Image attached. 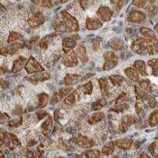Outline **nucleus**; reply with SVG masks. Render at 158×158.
I'll return each instance as SVG.
<instances>
[{"label": "nucleus", "instance_id": "obj_3", "mask_svg": "<svg viewBox=\"0 0 158 158\" xmlns=\"http://www.w3.org/2000/svg\"><path fill=\"white\" fill-rule=\"evenodd\" d=\"M148 43H149V40L146 38H138L132 42L131 48L137 54L144 56V55L148 54Z\"/></svg>", "mask_w": 158, "mask_h": 158}, {"label": "nucleus", "instance_id": "obj_47", "mask_svg": "<svg viewBox=\"0 0 158 158\" xmlns=\"http://www.w3.org/2000/svg\"><path fill=\"white\" fill-rule=\"evenodd\" d=\"M22 123V117H17V118H13L11 120L8 122V125L10 127H19Z\"/></svg>", "mask_w": 158, "mask_h": 158}, {"label": "nucleus", "instance_id": "obj_26", "mask_svg": "<svg viewBox=\"0 0 158 158\" xmlns=\"http://www.w3.org/2000/svg\"><path fill=\"white\" fill-rule=\"evenodd\" d=\"M133 67L138 70L139 74L142 76H147V69H146V64L143 60H136L134 63Z\"/></svg>", "mask_w": 158, "mask_h": 158}, {"label": "nucleus", "instance_id": "obj_38", "mask_svg": "<svg viewBox=\"0 0 158 158\" xmlns=\"http://www.w3.org/2000/svg\"><path fill=\"white\" fill-rule=\"evenodd\" d=\"M107 104V101H106V99L105 98H101L100 99V100H98V101H95L94 103H93L92 104V109L94 110V111H97V110H99L101 109V108H102L103 107H104L105 105H106Z\"/></svg>", "mask_w": 158, "mask_h": 158}, {"label": "nucleus", "instance_id": "obj_16", "mask_svg": "<svg viewBox=\"0 0 158 158\" xmlns=\"http://www.w3.org/2000/svg\"><path fill=\"white\" fill-rule=\"evenodd\" d=\"M81 78L82 77L79 74H67L63 79V84L66 86H72V85L81 81Z\"/></svg>", "mask_w": 158, "mask_h": 158}, {"label": "nucleus", "instance_id": "obj_41", "mask_svg": "<svg viewBox=\"0 0 158 158\" xmlns=\"http://www.w3.org/2000/svg\"><path fill=\"white\" fill-rule=\"evenodd\" d=\"M80 6L84 10H87L94 6V0H79Z\"/></svg>", "mask_w": 158, "mask_h": 158}, {"label": "nucleus", "instance_id": "obj_61", "mask_svg": "<svg viewBox=\"0 0 158 158\" xmlns=\"http://www.w3.org/2000/svg\"><path fill=\"white\" fill-rule=\"evenodd\" d=\"M156 1V0H149V2H150V3H154Z\"/></svg>", "mask_w": 158, "mask_h": 158}, {"label": "nucleus", "instance_id": "obj_24", "mask_svg": "<svg viewBox=\"0 0 158 158\" xmlns=\"http://www.w3.org/2000/svg\"><path fill=\"white\" fill-rule=\"evenodd\" d=\"M37 107L39 108H44L47 106V104L50 102V97L46 93H41L37 97Z\"/></svg>", "mask_w": 158, "mask_h": 158}, {"label": "nucleus", "instance_id": "obj_46", "mask_svg": "<svg viewBox=\"0 0 158 158\" xmlns=\"http://www.w3.org/2000/svg\"><path fill=\"white\" fill-rule=\"evenodd\" d=\"M148 2H149V0H133L132 4L135 6V7L142 9V8L146 7Z\"/></svg>", "mask_w": 158, "mask_h": 158}, {"label": "nucleus", "instance_id": "obj_62", "mask_svg": "<svg viewBox=\"0 0 158 158\" xmlns=\"http://www.w3.org/2000/svg\"><path fill=\"white\" fill-rule=\"evenodd\" d=\"M17 1H20V0H17Z\"/></svg>", "mask_w": 158, "mask_h": 158}, {"label": "nucleus", "instance_id": "obj_40", "mask_svg": "<svg viewBox=\"0 0 158 158\" xmlns=\"http://www.w3.org/2000/svg\"><path fill=\"white\" fill-rule=\"evenodd\" d=\"M148 150L152 156L154 157H158V142L155 141L149 144V146H148Z\"/></svg>", "mask_w": 158, "mask_h": 158}, {"label": "nucleus", "instance_id": "obj_8", "mask_svg": "<svg viewBox=\"0 0 158 158\" xmlns=\"http://www.w3.org/2000/svg\"><path fill=\"white\" fill-rule=\"evenodd\" d=\"M137 122V118L135 115H126L122 118L120 124L118 126V131L121 134L125 133L128 131L132 124H135Z\"/></svg>", "mask_w": 158, "mask_h": 158}, {"label": "nucleus", "instance_id": "obj_1", "mask_svg": "<svg viewBox=\"0 0 158 158\" xmlns=\"http://www.w3.org/2000/svg\"><path fill=\"white\" fill-rule=\"evenodd\" d=\"M61 16L65 25L67 26V29L71 32H77L79 30V24L77 20L74 16H72L70 13L66 10L61 12Z\"/></svg>", "mask_w": 158, "mask_h": 158}, {"label": "nucleus", "instance_id": "obj_43", "mask_svg": "<svg viewBox=\"0 0 158 158\" xmlns=\"http://www.w3.org/2000/svg\"><path fill=\"white\" fill-rule=\"evenodd\" d=\"M34 2L36 5L44 8H51L53 5L52 0H34Z\"/></svg>", "mask_w": 158, "mask_h": 158}, {"label": "nucleus", "instance_id": "obj_6", "mask_svg": "<svg viewBox=\"0 0 158 158\" xmlns=\"http://www.w3.org/2000/svg\"><path fill=\"white\" fill-rule=\"evenodd\" d=\"M73 141L77 146L84 149H91L96 145V142L93 138L84 135H77L73 139Z\"/></svg>", "mask_w": 158, "mask_h": 158}, {"label": "nucleus", "instance_id": "obj_4", "mask_svg": "<svg viewBox=\"0 0 158 158\" xmlns=\"http://www.w3.org/2000/svg\"><path fill=\"white\" fill-rule=\"evenodd\" d=\"M25 70L28 74H36L39 72L44 71V68L34 57H29L25 66Z\"/></svg>", "mask_w": 158, "mask_h": 158}, {"label": "nucleus", "instance_id": "obj_34", "mask_svg": "<svg viewBox=\"0 0 158 158\" xmlns=\"http://www.w3.org/2000/svg\"><path fill=\"white\" fill-rule=\"evenodd\" d=\"M94 91V84L91 81H87L81 86V92L85 95H91Z\"/></svg>", "mask_w": 158, "mask_h": 158}, {"label": "nucleus", "instance_id": "obj_55", "mask_svg": "<svg viewBox=\"0 0 158 158\" xmlns=\"http://www.w3.org/2000/svg\"><path fill=\"white\" fill-rule=\"evenodd\" d=\"M135 110H136V112L138 114H141L142 111V107L140 106V104L139 103H136V105H135Z\"/></svg>", "mask_w": 158, "mask_h": 158}, {"label": "nucleus", "instance_id": "obj_11", "mask_svg": "<svg viewBox=\"0 0 158 158\" xmlns=\"http://www.w3.org/2000/svg\"><path fill=\"white\" fill-rule=\"evenodd\" d=\"M78 57L77 56L75 51L72 50L69 53H67V56L63 59V63L64 66L67 67H74L78 64Z\"/></svg>", "mask_w": 158, "mask_h": 158}, {"label": "nucleus", "instance_id": "obj_49", "mask_svg": "<svg viewBox=\"0 0 158 158\" xmlns=\"http://www.w3.org/2000/svg\"><path fill=\"white\" fill-rule=\"evenodd\" d=\"M146 11H147V14L149 16H153V15H156L158 13V7L155 5H150L147 6Z\"/></svg>", "mask_w": 158, "mask_h": 158}, {"label": "nucleus", "instance_id": "obj_45", "mask_svg": "<svg viewBox=\"0 0 158 158\" xmlns=\"http://www.w3.org/2000/svg\"><path fill=\"white\" fill-rule=\"evenodd\" d=\"M101 154V152L98 149H88L85 152V156L86 157H97L100 156Z\"/></svg>", "mask_w": 158, "mask_h": 158}, {"label": "nucleus", "instance_id": "obj_32", "mask_svg": "<svg viewBox=\"0 0 158 158\" xmlns=\"http://www.w3.org/2000/svg\"><path fill=\"white\" fill-rule=\"evenodd\" d=\"M23 38V36H22L20 32H16V31H11V32H10L9 36H8L7 44L16 42L18 41V40H22Z\"/></svg>", "mask_w": 158, "mask_h": 158}, {"label": "nucleus", "instance_id": "obj_36", "mask_svg": "<svg viewBox=\"0 0 158 158\" xmlns=\"http://www.w3.org/2000/svg\"><path fill=\"white\" fill-rule=\"evenodd\" d=\"M135 95H136V98L138 101H146L147 99L148 94H146L145 90L142 89V88H139L138 86H135Z\"/></svg>", "mask_w": 158, "mask_h": 158}, {"label": "nucleus", "instance_id": "obj_37", "mask_svg": "<svg viewBox=\"0 0 158 158\" xmlns=\"http://www.w3.org/2000/svg\"><path fill=\"white\" fill-rule=\"evenodd\" d=\"M149 124L152 127L158 125V110L150 113L149 116Z\"/></svg>", "mask_w": 158, "mask_h": 158}, {"label": "nucleus", "instance_id": "obj_14", "mask_svg": "<svg viewBox=\"0 0 158 158\" xmlns=\"http://www.w3.org/2000/svg\"><path fill=\"white\" fill-rule=\"evenodd\" d=\"M77 41L73 37H66L63 40L62 42V48L65 54H67L71 52L77 46Z\"/></svg>", "mask_w": 158, "mask_h": 158}, {"label": "nucleus", "instance_id": "obj_52", "mask_svg": "<svg viewBox=\"0 0 158 158\" xmlns=\"http://www.w3.org/2000/svg\"><path fill=\"white\" fill-rule=\"evenodd\" d=\"M36 116H37V120L40 121L42 118H45L46 116H48V114L47 111H39L36 112Z\"/></svg>", "mask_w": 158, "mask_h": 158}, {"label": "nucleus", "instance_id": "obj_27", "mask_svg": "<svg viewBox=\"0 0 158 158\" xmlns=\"http://www.w3.org/2000/svg\"><path fill=\"white\" fill-rule=\"evenodd\" d=\"M54 38H55L54 34L47 35L46 36H44V38H42V39L39 41L40 48L44 51L47 50V49L48 48L49 45H50L51 43H52V40L54 39Z\"/></svg>", "mask_w": 158, "mask_h": 158}, {"label": "nucleus", "instance_id": "obj_15", "mask_svg": "<svg viewBox=\"0 0 158 158\" xmlns=\"http://www.w3.org/2000/svg\"><path fill=\"white\" fill-rule=\"evenodd\" d=\"M27 58L25 57V56H19L17 59H15L14 63H13L11 71L13 73H18V72L21 71L22 69L25 67V64L27 63Z\"/></svg>", "mask_w": 158, "mask_h": 158}, {"label": "nucleus", "instance_id": "obj_23", "mask_svg": "<svg viewBox=\"0 0 158 158\" xmlns=\"http://www.w3.org/2000/svg\"><path fill=\"white\" fill-rule=\"evenodd\" d=\"M108 44H109V46L111 47V48L113 51H115V52L123 50L124 48V43L120 38H111L108 41Z\"/></svg>", "mask_w": 158, "mask_h": 158}, {"label": "nucleus", "instance_id": "obj_51", "mask_svg": "<svg viewBox=\"0 0 158 158\" xmlns=\"http://www.w3.org/2000/svg\"><path fill=\"white\" fill-rule=\"evenodd\" d=\"M146 101H147L148 103V105H149L151 108H154L156 106V101L154 97L148 95L147 99H146Z\"/></svg>", "mask_w": 158, "mask_h": 158}, {"label": "nucleus", "instance_id": "obj_58", "mask_svg": "<svg viewBox=\"0 0 158 158\" xmlns=\"http://www.w3.org/2000/svg\"><path fill=\"white\" fill-rule=\"evenodd\" d=\"M154 30H155V32H156V35H157V37H158V22L156 24V25L154 26Z\"/></svg>", "mask_w": 158, "mask_h": 158}, {"label": "nucleus", "instance_id": "obj_28", "mask_svg": "<svg viewBox=\"0 0 158 158\" xmlns=\"http://www.w3.org/2000/svg\"><path fill=\"white\" fill-rule=\"evenodd\" d=\"M140 32L142 34L143 37L146 38V39H149V40H156L158 39L157 36H156V33L155 32H153V30L147 27H141L140 28Z\"/></svg>", "mask_w": 158, "mask_h": 158}, {"label": "nucleus", "instance_id": "obj_21", "mask_svg": "<svg viewBox=\"0 0 158 158\" xmlns=\"http://www.w3.org/2000/svg\"><path fill=\"white\" fill-rule=\"evenodd\" d=\"M124 72H125V74L127 75V77H129L131 81H133L134 82L138 83V81H140L139 73L134 67H127V68L125 69Z\"/></svg>", "mask_w": 158, "mask_h": 158}, {"label": "nucleus", "instance_id": "obj_56", "mask_svg": "<svg viewBox=\"0 0 158 158\" xmlns=\"http://www.w3.org/2000/svg\"><path fill=\"white\" fill-rule=\"evenodd\" d=\"M36 143H37V142H36L35 139H30V140H29V142H28L27 146H28V147H31V146H35Z\"/></svg>", "mask_w": 158, "mask_h": 158}, {"label": "nucleus", "instance_id": "obj_17", "mask_svg": "<svg viewBox=\"0 0 158 158\" xmlns=\"http://www.w3.org/2000/svg\"><path fill=\"white\" fill-rule=\"evenodd\" d=\"M115 145L118 148L123 150H128L131 148L133 145V139L129 138H119L115 141Z\"/></svg>", "mask_w": 158, "mask_h": 158}, {"label": "nucleus", "instance_id": "obj_42", "mask_svg": "<svg viewBox=\"0 0 158 158\" xmlns=\"http://www.w3.org/2000/svg\"><path fill=\"white\" fill-rule=\"evenodd\" d=\"M72 91H73V88H72V86H67V87H65V88H61L59 91L57 92V93L59 95V97H60V98L63 99V98H65V97H67L68 94H70Z\"/></svg>", "mask_w": 158, "mask_h": 158}, {"label": "nucleus", "instance_id": "obj_22", "mask_svg": "<svg viewBox=\"0 0 158 158\" xmlns=\"http://www.w3.org/2000/svg\"><path fill=\"white\" fill-rule=\"evenodd\" d=\"M79 93L77 90H73L70 94L65 97L63 100V103L67 105H73L75 104L77 101H79Z\"/></svg>", "mask_w": 158, "mask_h": 158}, {"label": "nucleus", "instance_id": "obj_25", "mask_svg": "<svg viewBox=\"0 0 158 158\" xmlns=\"http://www.w3.org/2000/svg\"><path fill=\"white\" fill-rule=\"evenodd\" d=\"M104 118H105V115L103 111H97L92 115H90L89 118H88V123L90 125H95L103 120Z\"/></svg>", "mask_w": 158, "mask_h": 158}, {"label": "nucleus", "instance_id": "obj_31", "mask_svg": "<svg viewBox=\"0 0 158 158\" xmlns=\"http://www.w3.org/2000/svg\"><path fill=\"white\" fill-rule=\"evenodd\" d=\"M138 85L142 89L148 92V93L153 92V87L151 85V82L149 79H142L138 81Z\"/></svg>", "mask_w": 158, "mask_h": 158}, {"label": "nucleus", "instance_id": "obj_57", "mask_svg": "<svg viewBox=\"0 0 158 158\" xmlns=\"http://www.w3.org/2000/svg\"><path fill=\"white\" fill-rule=\"evenodd\" d=\"M34 153V152L33 151H31V150H29L27 152V154H26V156H28V157H32V156H36V155L33 154Z\"/></svg>", "mask_w": 158, "mask_h": 158}, {"label": "nucleus", "instance_id": "obj_60", "mask_svg": "<svg viewBox=\"0 0 158 158\" xmlns=\"http://www.w3.org/2000/svg\"><path fill=\"white\" fill-rule=\"evenodd\" d=\"M69 0H60V2H61V3H66V2H68Z\"/></svg>", "mask_w": 158, "mask_h": 158}, {"label": "nucleus", "instance_id": "obj_2", "mask_svg": "<svg viewBox=\"0 0 158 158\" xmlns=\"http://www.w3.org/2000/svg\"><path fill=\"white\" fill-rule=\"evenodd\" d=\"M104 63L103 66L104 70H111L115 68L118 63V56L115 53V51H108L104 54Z\"/></svg>", "mask_w": 158, "mask_h": 158}, {"label": "nucleus", "instance_id": "obj_19", "mask_svg": "<svg viewBox=\"0 0 158 158\" xmlns=\"http://www.w3.org/2000/svg\"><path fill=\"white\" fill-rule=\"evenodd\" d=\"M52 126H53V118L51 115H48L44 122L41 124L40 126V130H41V133L44 136H48L51 133V130H52Z\"/></svg>", "mask_w": 158, "mask_h": 158}, {"label": "nucleus", "instance_id": "obj_44", "mask_svg": "<svg viewBox=\"0 0 158 158\" xmlns=\"http://www.w3.org/2000/svg\"><path fill=\"white\" fill-rule=\"evenodd\" d=\"M125 2H126V0H110L111 5L117 10H119L123 7Z\"/></svg>", "mask_w": 158, "mask_h": 158}, {"label": "nucleus", "instance_id": "obj_20", "mask_svg": "<svg viewBox=\"0 0 158 158\" xmlns=\"http://www.w3.org/2000/svg\"><path fill=\"white\" fill-rule=\"evenodd\" d=\"M107 77H101L98 80V84L101 93L104 97H108L110 95L109 93V83Z\"/></svg>", "mask_w": 158, "mask_h": 158}, {"label": "nucleus", "instance_id": "obj_5", "mask_svg": "<svg viewBox=\"0 0 158 158\" xmlns=\"http://www.w3.org/2000/svg\"><path fill=\"white\" fill-rule=\"evenodd\" d=\"M28 24L31 28H37L43 25L45 22V17L40 11L31 13L28 18Z\"/></svg>", "mask_w": 158, "mask_h": 158}, {"label": "nucleus", "instance_id": "obj_7", "mask_svg": "<svg viewBox=\"0 0 158 158\" xmlns=\"http://www.w3.org/2000/svg\"><path fill=\"white\" fill-rule=\"evenodd\" d=\"M97 16L102 22H109L113 16V11L108 6H101L97 10Z\"/></svg>", "mask_w": 158, "mask_h": 158}, {"label": "nucleus", "instance_id": "obj_39", "mask_svg": "<svg viewBox=\"0 0 158 158\" xmlns=\"http://www.w3.org/2000/svg\"><path fill=\"white\" fill-rule=\"evenodd\" d=\"M39 40H40V37L38 36L31 37L30 39L27 40L24 43V46H25L26 48L30 50V49H32V48H33V46H34L35 44H36L38 43Z\"/></svg>", "mask_w": 158, "mask_h": 158}, {"label": "nucleus", "instance_id": "obj_50", "mask_svg": "<svg viewBox=\"0 0 158 158\" xmlns=\"http://www.w3.org/2000/svg\"><path fill=\"white\" fill-rule=\"evenodd\" d=\"M128 99V94L127 93H122L121 94L118 96L116 99H115V104H120V103H124L127 101Z\"/></svg>", "mask_w": 158, "mask_h": 158}, {"label": "nucleus", "instance_id": "obj_48", "mask_svg": "<svg viewBox=\"0 0 158 158\" xmlns=\"http://www.w3.org/2000/svg\"><path fill=\"white\" fill-rule=\"evenodd\" d=\"M92 48L94 52H97L98 50H100V48H101V40L99 39H94L92 40L91 43Z\"/></svg>", "mask_w": 158, "mask_h": 158}, {"label": "nucleus", "instance_id": "obj_30", "mask_svg": "<svg viewBox=\"0 0 158 158\" xmlns=\"http://www.w3.org/2000/svg\"><path fill=\"white\" fill-rule=\"evenodd\" d=\"M115 142H107L105 145L102 147L101 149V153L104 155H106V156H110L112 153H114V150H115Z\"/></svg>", "mask_w": 158, "mask_h": 158}, {"label": "nucleus", "instance_id": "obj_18", "mask_svg": "<svg viewBox=\"0 0 158 158\" xmlns=\"http://www.w3.org/2000/svg\"><path fill=\"white\" fill-rule=\"evenodd\" d=\"M76 53L78 57L79 60L82 63H86L89 61V57L87 55V51L85 45L83 44H79L77 45V48H76Z\"/></svg>", "mask_w": 158, "mask_h": 158}, {"label": "nucleus", "instance_id": "obj_54", "mask_svg": "<svg viewBox=\"0 0 158 158\" xmlns=\"http://www.w3.org/2000/svg\"><path fill=\"white\" fill-rule=\"evenodd\" d=\"M9 86V82L6 81H4L3 79H1V87H2V89H6V88H8Z\"/></svg>", "mask_w": 158, "mask_h": 158}, {"label": "nucleus", "instance_id": "obj_13", "mask_svg": "<svg viewBox=\"0 0 158 158\" xmlns=\"http://www.w3.org/2000/svg\"><path fill=\"white\" fill-rule=\"evenodd\" d=\"M102 21L97 17H88L85 20V27L88 30H97L102 27Z\"/></svg>", "mask_w": 158, "mask_h": 158}, {"label": "nucleus", "instance_id": "obj_35", "mask_svg": "<svg viewBox=\"0 0 158 158\" xmlns=\"http://www.w3.org/2000/svg\"><path fill=\"white\" fill-rule=\"evenodd\" d=\"M148 65L152 68V74L155 77H158V59H151L148 61Z\"/></svg>", "mask_w": 158, "mask_h": 158}, {"label": "nucleus", "instance_id": "obj_12", "mask_svg": "<svg viewBox=\"0 0 158 158\" xmlns=\"http://www.w3.org/2000/svg\"><path fill=\"white\" fill-rule=\"evenodd\" d=\"M51 77V74L48 72L42 71L39 72V73H36L33 75L30 76L29 78H27L28 81L29 82L32 83V84H37L39 82H44V81H47Z\"/></svg>", "mask_w": 158, "mask_h": 158}, {"label": "nucleus", "instance_id": "obj_29", "mask_svg": "<svg viewBox=\"0 0 158 158\" xmlns=\"http://www.w3.org/2000/svg\"><path fill=\"white\" fill-rule=\"evenodd\" d=\"M110 82L111 84L115 85V86H121L124 82H125V77H123L121 75H118V74H115V75H111L108 77Z\"/></svg>", "mask_w": 158, "mask_h": 158}, {"label": "nucleus", "instance_id": "obj_10", "mask_svg": "<svg viewBox=\"0 0 158 158\" xmlns=\"http://www.w3.org/2000/svg\"><path fill=\"white\" fill-rule=\"evenodd\" d=\"M127 19L131 23H142L146 20V15L142 11L135 10L128 14Z\"/></svg>", "mask_w": 158, "mask_h": 158}, {"label": "nucleus", "instance_id": "obj_59", "mask_svg": "<svg viewBox=\"0 0 158 158\" xmlns=\"http://www.w3.org/2000/svg\"><path fill=\"white\" fill-rule=\"evenodd\" d=\"M139 156H140V157H149V155L146 154V153H142L141 155H139Z\"/></svg>", "mask_w": 158, "mask_h": 158}, {"label": "nucleus", "instance_id": "obj_9", "mask_svg": "<svg viewBox=\"0 0 158 158\" xmlns=\"http://www.w3.org/2000/svg\"><path fill=\"white\" fill-rule=\"evenodd\" d=\"M23 44L21 42H13L6 47H2V52L1 54L2 56H7L15 55V53L19 51V49L23 47Z\"/></svg>", "mask_w": 158, "mask_h": 158}, {"label": "nucleus", "instance_id": "obj_53", "mask_svg": "<svg viewBox=\"0 0 158 158\" xmlns=\"http://www.w3.org/2000/svg\"><path fill=\"white\" fill-rule=\"evenodd\" d=\"M9 121H10L9 115H8L6 113H3V112H2V113L1 114V123L3 124L5 123L9 122Z\"/></svg>", "mask_w": 158, "mask_h": 158}, {"label": "nucleus", "instance_id": "obj_33", "mask_svg": "<svg viewBox=\"0 0 158 158\" xmlns=\"http://www.w3.org/2000/svg\"><path fill=\"white\" fill-rule=\"evenodd\" d=\"M128 108H129V104L125 102L120 103V104H116L115 107L111 108V111H114L116 113H123L124 111H126Z\"/></svg>", "mask_w": 158, "mask_h": 158}]
</instances>
